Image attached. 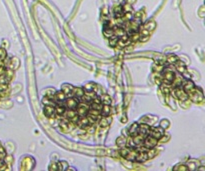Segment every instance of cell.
I'll return each instance as SVG.
<instances>
[{
	"label": "cell",
	"instance_id": "13",
	"mask_svg": "<svg viewBox=\"0 0 205 171\" xmlns=\"http://www.w3.org/2000/svg\"><path fill=\"white\" fill-rule=\"evenodd\" d=\"M83 94H84V90L81 87H77V88L73 87V89H72L71 91V96H74V97H77V98H80Z\"/></svg>",
	"mask_w": 205,
	"mask_h": 171
},
{
	"label": "cell",
	"instance_id": "11",
	"mask_svg": "<svg viewBox=\"0 0 205 171\" xmlns=\"http://www.w3.org/2000/svg\"><path fill=\"white\" fill-rule=\"evenodd\" d=\"M148 159L147 156V152L146 151H138V154L136 156L135 161H138V162H144Z\"/></svg>",
	"mask_w": 205,
	"mask_h": 171
},
{
	"label": "cell",
	"instance_id": "1",
	"mask_svg": "<svg viewBox=\"0 0 205 171\" xmlns=\"http://www.w3.org/2000/svg\"><path fill=\"white\" fill-rule=\"evenodd\" d=\"M171 94L172 96H174L175 98L181 100V101H186L188 99V94L183 90V88L181 86H177V87H174L173 90L171 91Z\"/></svg>",
	"mask_w": 205,
	"mask_h": 171
},
{
	"label": "cell",
	"instance_id": "30",
	"mask_svg": "<svg viewBox=\"0 0 205 171\" xmlns=\"http://www.w3.org/2000/svg\"><path fill=\"white\" fill-rule=\"evenodd\" d=\"M5 157H6V151L0 145V159H5Z\"/></svg>",
	"mask_w": 205,
	"mask_h": 171
},
{
	"label": "cell",
	"instance_id": "24",
	"mask_svg": "<svg viewBox=\"0 0 205 171\" xmlns=\"http://www.w3.org/2000/svg\"><path fill=\"white\" fill-rule=\"evenodd\" d=\"M113 31H114V35L117 37H121L123 34H125L126 33V31L123 28H120V27H117V28L115 27V28L113 29Z\"/></svg>",
	"mask_w": 205,
	"mask_h": 171
},
{
	"label": "cell",
	"instance_id": "10",
	"mask_svg": "<svg viewBox=\"0 0 205 171\" xmlns=\"http://www.w3.org/2000/svg\"><path fill=\"white\" fill-rule=\"evenodd\" d=\"M52 99L55 100V102L57 103V102H59V101H63V100H65L66 99V95H65V93L62 91V90H60V91H56L55 92V94L53 95Z\"/></svg>",
	"mask_w": 205,
	"mask_h": 171
},
{
	"label": "cell",
	"instance_id": "27",
	"mask_svg": "<svg viewBox=\"0 0 205 171\" xmlns=\"http://www.w3.org/2000/svg\"><path fill=\"white\" fill-rule=\"evenodd\" d=\"M118 39H119V37H117V36H115V35H113V36H111L110 38H109V44H110L111 46H116Z\"/></svg>",
	"mask_w": 205,
	"mask_h": 171
},
{
	"label": "cell",
	"instance_id": "16",
	"mask_svg": "<svg viewBox=\"0 0 205 171\" xmlns=\"http://www.w3.org/2000/svg\"><path fill=\"white\" fill-rule=\"evenodd\" d=\"M100 114L102 116H109V114H110V105L103 104L102 108L100 110Z\"/></svg>",
	"mask_w": 205,
	"mask_h": 171
},
{
	"label": "cell",
	"instance_id": "2",
	"mask_svg": "<svg viewBox=\"0 0 205 171\" xmlns=\"http://www.w3.org/2000/svg\"><path fill=\"white\" fill-rule=\"evenodd\" d=\"M187 94H188V97H190V99L193 102H201L203 100V94L199 88L194 87Z\"/></svg>",
	"mask_w": 205,
	"mask_h": 171
},
{
	"label": "cell",
	"instance_id": "14",
	"mask_svg": "<svg viewBox=\"0 0 205 171\" xmlns=\"http://www.w3.org/2000/svg\"><path fill=\"white\" fill-rule=\"evenodd\" d=\"M183 77L182 76H178V75H175L174 76V78H173V81L171 82L172 83V86H173V88L174 87H177V86H180L181 85V83L183 82Z\"/></svg>",
	"mask_w": 205,
	"mask_h": 171
},
{
	"label": "cell",
	"instance_id": "17",
	"mask_svg": "<svg viewBox=\"0 0 205 171\" xmlns=\"http://www.w3.org/2000/svg\"><path fill=\"white\" fill-rule=\"evenodd\" d=\"M76 110L75 109H68V110H65V112L63 113L64 115V118L68 119L69 120L70 118H72V117L74 116V115H76Z\"/></svg>",
	"mask_w": 205,
	"mask_h": 171
},
{
	"label": "cell",
	"instance_id": "12",
	"mask_svg": "<svg viewBox=\"0 0 205 171\" xmlns=\"http://www.w3.org/2000/svg\"><path fill=\"white\" fill-rule=\"evenodd\" d=\"M137 154H138V150H137V149H131V148H130L129 152H128V154L125 156V158L128 159V160H130V161H135Z\"/></svg>",
	"mask_w": 205,
	"mask_h": 171
},
{
	"label": "cell",
	"instance_id": "4",
	"mask_svg": "<svg viewBox=\"0 0 205 171\" xmlns=\"http://www.w3.org/2000/svg\"><path fill=\"white\" fill-rule=\"evenodd\" d=\"M78 103H79V100H78L77 97H74V96L73 97H69L62 101V104H63V106L66 109H76Z\"/></svg>",
	"mask_w": 205,
	"mask_h": 171
},
{
	"label": "cell",
	"instance_id": "18",
	"mask_svg": "<svg viewBox=\"0 0 205 171\" xmlns=\"http://www.w3.org/2000/svg\"><path fill=\"white\" fill-rule=\"evenodd\" d=\"M150 126L148 124H141L140 126H138V133H143V134H147L149 132Z\"/></svg>",
	"mask_w": 205,
	"mask_h": 171
},
{
	"label": "cell",
	"instance_id": "36",
	"mask_svg": "<svg viewBox=\"0 0 205 171\" xmlns=\"http://www.w3.org/2000/svg\"><path fill=\"white\" fill-rule=\"evenodd\" d=\"M160 126L162 127V128H167V127L169 126V122L168 120H162L161 123H160Z\"/></svg>",
	"mask_w": 205,
	"mask_h": 171
},
{
	"label": "cell",
	"instance_id": "19",
	"mask_svg": "<svg viewBox=\"0 0 205 171\" xmlns=\"http://www.w3.org/2000/svg\"><path fill=\"white\" fill-rule=\"evenodd\" d=\"M137 134H138V124L137 123H133L129 128V135L133 137Z\"/></svg>",
	"mask_w": 205,
	"mask_h": 171
},
{
	"label": "cell",
	"instance_id": "39",
	"mask_svg": "<svg viewBox=\"0 0 205 171\" xmlns=\"http://www.w3.org/2000/svg\"><path fill=\"white\" fill-rule=\"evenodd\" d=\"M89 133H92V132H94V128H93V126H90V128H89Z\"/></svg>",
	"mask_w": 205,
	"mask_h": 171
},
{
	"label": "cell",
	"instance_id": "40",
	"mask_svg": "<svg viewBox=\"0 0 205 171\" xmlns=\"http://www.w3.org/2000/svg\"><path fill=\"white\" fill-rule=\"evenodd\" d=\"M0 145H1V144H0Z\"/></svg>",
	"mask_w": 205,
	"mask_h": 171
},
{
	"label": "cell",
	"instance_id": "33",
	"mask_svg": "<svg viewBox=\"0 0 205 171\" xmlns=\"http://www.w3.org/2000/svg\"><path fill=\"white\" fill-rule=\"evenodd\" d=\"M180 167H178V166H176V167H174V170H183V171H186V170H188V168H187V166L186 165H183V164H181V165H179Z\"/></svg>",
	"mask_w": 205,
	"mask_h": 171
},
{
	"label": "cell",
	"instance_id": "5",
	"mask_svg": "<svg viewBox=\"0 0 205 171\" xmlns=\"http://www.w3.org/2000/svg\"><path fill=\"white\" fill-rule=\"evenodd\" d=\"M148 135H151L152 137H154V138H156L157 140H159L162 136H164V128H162L161 126L160 127H150Z\"/></svg>",
	"mask_w": 205,
	"mask_h": 171
},
{
	"label": "cell",
	"instance_id": "31",
	"mask_svg": "<svg viewBox=\"0 0 205 171\" xmlns=\"http://www.w3.org/2000/svg\"><path fill=\"white\" fill-rule=\"evenodd\" d=\"M177 60H178V58H177L176 56H170L167 61H168L169 64H175V62H176Z\"/></svg>",
	"mask_w": 205,
	"mask_h": 171
},
{
	"label": "cell",
	"instance_id": "28",
	"mask_svg": "<svg viewBox=\"0 0 205 171\" xmlns=\"http://www.w3.org/2000/svg\"><path fill=\"white\" fill-rule=\"evenodd\" d=\"M44 91H46V93H47V94H45V96L51 98V99H52V97H53V95L55 94V92H56L55 89H53V88H47V89L44 90Z\"/></svg>",
	"mask_w": 205,
	"mask_h": 171
},
{
	"label": "cell",
	"instance_id": "7",
	"mask_svg": "<svg viewBox=\"0 0 205 171\" xmlns=\"http://www.w3.org/2000/svg\"><path fill=\"white\" fill-rule=\"evenodd\" d=\"M76 124L79 125V127L82 129H86L90 126L89 121H88V119H87L86 116H79V119H78V121H77Z\"/></svg>",
	"mask_w": 205,
	"mask_h": 171
},
{
	"label": "cell",
	"instance_id": "34",
	"mask_svg": "<svg viewBox=\"0 0 205 171\" xmlns=\"http://www.w3.org/2000/svg\"><path fill=\"white\" fill-rule=\"evenodd\" d=\"M6 57V52H5V50L3 48H1L0 47V59L3 60Z\"/></svg>",
	"mask_w": 205,
	"mask_h": 171
},
{
	"label": "cell",
	"instance_id": "21",
	"mask_svg": "<svg viewBox=\"0 0 205 171\" xmlns=\"http://www.w3.org/2000/svg\"><path fill=\"white\" fill-rule=\"evenodd\" d=\"M126 142H127V139H126L124 136L118 137V138H117V140H116V144L118 145L120 148H122V147H125L126 146Z\"/></svg>",
	"mask_w": 205,
	"mask_h": 171
},
{
	"label": "cell",
	"instance_id": "26",
	"mask_svg": "<svg viewBox=\"0 0 205 171\" xmlns=\"http://www.w3.org/2000/svg\"><path fill=\"white\" fill-rule=\"evenodd\" d=\"M67 166H68L67 162H65V161H59V162L57 163V170H66Z\"/></svg>",
	"mask_w": 205,
	"mask_h": 171
},
{
	"label": "cell",
	"instance_id": "38",
	"mask_svg": "<svg viewBox=\"0 0 205 171\" xmlns=\"http://www.w3.org/2000/svg\"><path fill=\"white\" fill-rule=\"evenodd\" d=\"M148 38H149V36H139V39L142 41V42H145V41H147Z\"/></svg>",
	"mask_w": 205,
	"mask_h": 171
},
{
	"label": "cell",
	"instance_id": "20",
	"mask_svg": "<svg viewBox=\"0 0 205 171\" xmlns=\"http://www.w3.org/2000/svg\"><path fill=\"white\" fill-rule=\"evenodd\" d=\"M111 117H109V116H103L102 118H101V120H100V126L101 127H106V126H108L109 124L111 123Z\"/></svg>",
	"mask_w": 205,
	"mask_h": 171
},
{
	"label": "cell",
	"instance_id": "3",
	"mask_svg": "<svg viewBox=\"0 0 205 171\" xmlns=\"http://www.w3.org/2000/svg\"><path fill=\"white\" fill-rule=\"evenodd\" d=\"M89 109H90V103L82 101L78 103L75 110L77 115H79V116H85V115H87V112H88Z\"/></svg>",
	"mask_w": 205,
	"mask_h": 171
},
{
	"label": "cell",
	"instance_id": "25",
	"mask_svg": "<svg viewBox=\"0 0 205 171\" xmlns=\"http://www.w3.org/2000/svg\"><path fill=\"white\" fill-rule=\"evenodd\" d=\"M155 26H156V24H155V22L154 21H148L147 23H145V24L143 25V28H145V29H147L148 31H150V30H153L154 28H155Z\"/></svg>",
	"mask_w": 205,
	"mask_h": 171
},
{
	"label": "cell",
	"instance_id": "22",
	"mask_svg": "<svg viewBox=\"0 0 205 171\" xmlns=\"http://www.w3.org/2000/svg\"><path fill=\"white\" fill-rule=\"evenodd\" d=\"M103 34H104V36L107 37V38H110L111 36L114 35V31H113V29L111 28V27H105L104 30H103Z\"/></svg>",
	"mask_w": 205,
	"mask_h": 171
},
{
	"label": "cell",
	"instance_id": "37",
	"mask_svg": "<svg viewBox=\"0 0 205 171\" xmlns=\"http://www.w3.org/2000/svg\"><path fill=\"white\" fill-rule=\"evenodd\" d=\"M5 71H6V69H5L4 65H0V76L5 74Z\"/></svg>",
	"mask_w": 205,
	"mask_h": 171
},
{
	"label": "cell",
	"instance_id": "29",
	"mask_svg": "<svg viewBox=\"0 0 205 171\" xmlns=\"http://www.w3.org/2000/svg\"><path fill=\"white\" fill-rule=\"evenodd\" d=\"M146 152H147V156H148V158H153V157L156 155V149L153 147V148L148 149V150L146 151Z\"/></svg>",
	"mask_w": 205,
	"mask_h": 171
},
{
	"label": "cell",
	"instance_id": "32",
	"mask_svg": "<svg viewBox=\"0 0 205 171\" xmlns=\"http://www.w3.org/2000/svg\"><path fill=\"white\" fill-rule=\"evenodd\" d=\"M93 87H94V86H93L92 83H88L84 86L83 90H85V91H91V90H93Z\"/></svg>",
	"mask_w": 205,
	"mask_h": 171
},
{
	"label": "cell",
	"instance_id": "15",
	"mask_svg": "<svg viewBox=\"0 0 205 171\" xmlns=\"http://www.w3.org/2000/svg\"><path fill=\"white\" fill-rule=\"evenodd\" d=\"M72 89H73V86H71V85H69V84H64L63 86H62V91L65 93V95H66V97H69V96H71V91H72Z\"/></svg>",
	"mask_w": 205,
	"mask_h": 171
},
{
	"label": "cell",
	"instance_id": "9",
	"mask_svg": "<svg viewBox=\"0 0 205 171\" xmlns=\"http://www.w3.org/2000/svg\"><path fill=\"white\" fill-rule=\"evenodd\" d=\"M55 114V107L51 105H45L44 106V115L47 117H54Z\"/></svg>",
	"mask_w": 205,
	"mask_h": 171
},
{
	"label": "cell",
	"instance_id": "8",
	"mask_svg": "<svg viewBox=\"0 0 205 171\" xmlns=\"http://www.w3.org/2000/svg\"><path fill=\"white\" fill-rule=\"evenodd\" d=\"M181 87L183 88V90H184L186 93H188L190 90H192L193 88L195 87L194 83H193L191 80H183V82L181 83Z\"/></svg>",
	"mask_w": 205,
	"mask_h": 171
},
{
	"label": "cell",
	"instance_id": "35",
	"mask_svg": "<svg viewBox=\"0 0 205 171\" xmlns=\"http://www.w3.org/2000/svg\"><path fill=\"white\" fill-rule=\"evenodd\" d=\"M8 88V83H2L0 82V91H4Z\"/></svg>",
	"mask_w": 205,
	"mask_h": 171
},
{
	"label": "cell",
	"instance_id": "23",
	"mask_svg": "<svg viewBox=\"0 0 205 171\" xmlns=\"http://www.w3.org/2000/svg\"><path fill=\"white\" fill-rule=\"evenodd\" d=\"M99 97H100L101 103L102 104H106V105H110L111 104V98L109 97L108 95L104 94V95H101V96H99Z\"/></svg>",
	"mask_w": 205,
	"mask_h": 171
},
{
	"label": "cell",
	"instance_id": "6",
	"mask_svg": "<svg viewBox=\"0 0 205 171\" xmlns=\"http://www.w3.org/2000/svg\"><path fill=\"white\" fill-rule=\"evenodd\" d=\"M157 142H158L157 139L152 137L151 135H146V137L144 138V140L142 143H143V146L145 147V148L150 149V148L155 147L156 145H157Z\"/></svg>",
	"mask_w": 205,
	"mask_h": 171
}]
</instances>
